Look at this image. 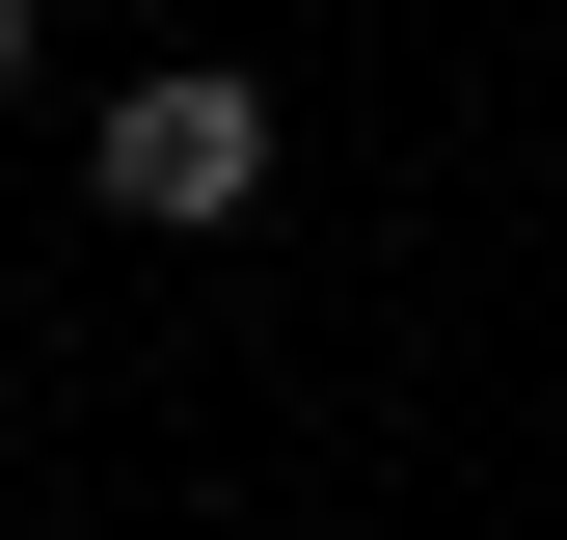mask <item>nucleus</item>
I'll list each match as a JSON object with an SVG mask.
<instances>
[{
	"label": "nucleus",
	"instance_id": "f03ea898",
	"mask_svg": "<svg viewBox=\"0 0 567 540\" xmlns=\"http://www.w3.org/2000/svg\"><path fill=\"white\" fill-rule=\"evenodd\" d=\"M28 28H54V0H0V82H28Z\"/></svg>",
	"mask_w": 567,
	"mask_h": 540
},
{
	"label": "nucleus",
	"instance_id": "f257e3e1",
	"mask_svg": "<svg viewBox=\"0 0 567 540\" xmlns=\"http://www.w3.org/2000/svg\"><path fill=\"white\" fill-rule=\"evenodd\" d=\"M82 189H109L135 243H217L244 189H270V82H244V54H163V82H109V135H82Z\"/></svg>",
	"mask_w": 567,
	"mask_h": 540
}]
</instances>
